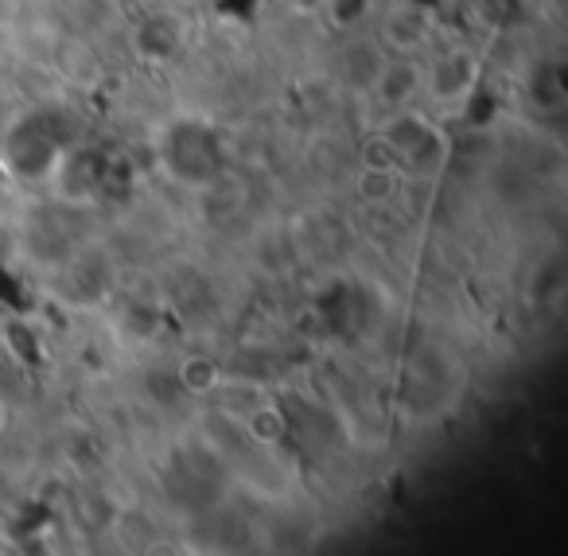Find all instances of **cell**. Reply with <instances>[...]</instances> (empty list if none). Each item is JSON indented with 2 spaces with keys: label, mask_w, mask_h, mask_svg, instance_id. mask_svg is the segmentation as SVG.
Wrapping results in <instances>:
<instances>
[{
  "label": "cell",
  "mask_w": 568,
  "mask_h": 556,
  "mask_svg": "<svg viewBox=\"0 0 568 556\" xmlns=\"http://www.w3.org/2000/svg\"><path fill=\"white\" fill-rule=\"evenodd\" d=\"M378 144L386 149L389 164L413 180H433L448 160V137L420 110L386 113L378 125Z\"/></svg>",
  "instance_id": "cell-2"
},
{
  "label": "cell",
  "mask_w": 568,
  "mask_h": 556,
  "mask_svg": "<svg viewBox=\"0 0 568 556\" xmlns=\"http://www.w3.org/2000/svg\"><path fill=\"white\" fill-rule=\"evenodd\" d=\"M242 432L250 436L253 447L276 452V447L288 439V416H284L281 405H273V401H261V405H253L250 413H242Z\"/></svg>",
  "instance_id": "cell-14"
},
{
  "label": "cell",
  "mask_w": 568,
  "mask_h": 556,
  "mask_svg": "<svg viewBox=\"0 0 568 556\" xmlns=\"http://www.w3.org/2000/svg\"><path fill=\"white\" fill-rule=\"evenodd\" d=\"M366 98L382 113L413 110L425 98V55H386Z\"/></svg>",
  "instance_id": "cell-8"
},
{
  "label": "cell",
  "mask_w": 568,
  "mask_h": 556,
  "mask_svg": "<svg viewBox=\"0 0 568 556\" xmlns=\"http://www.w3.org/2000/svg\"><path fill=\"white\" fill-rule=\"evenodd\" d=\"M397 188H402V172H397L394 164H382V160H366V164H358L355 172V191L363 203L378 206V203H389V199L397 195Z\"/></svg>",
  "instance_id": "cell-15"
},
{
  "label": "cell",
  "mask_w": 568,
  "mask_h": 556,
  "mask_svg": "<svg viewBox=\"0 0 568 556\" xmlns=\"http://www.w3.org/2000/svg\"><path fill=\"white\" fill-rule=\"evenodd\" d=\"M378 12H382V0H327L324 4V20L339 36L371 32Z\"/></svg>",
  "instance_id": "cell-16"
},
{
  "label": "cell",
  "mask_w": 568,
  "mask_h": 556,
  "mask_svg": "<svg viewBox=\"0 0 568 556\" xmlns=\"http://www.w3.org/2000/svg\"><path fill=\"white\" fill-rule=\"evenodd\" d=\"M51 281H55V292L67 307L90 312V307H102L105 300H113L118 281H121V265L110 245L102 242V234H98L94 242L74 250L71 257L51 273Z\"/></svg>",
  "instance_id": "cell-4"
},
{
  "label": "cell",
  "mask_w": 568,
  "mask_h": 556,
  "mask_svg": "<svg viewBox=\"0 0 568 556\" xmlns=\"http://www.w3.org/2000/svg\"><path fill=\"white\" fill-rule=\"evenodd\" d=\"M48 20L71 40H98L121 17V0H43Z\"/></svg>",
  "instance_id": "cell-9"
},
{
  "label": "cell",
  "mask_w": 568,
  "mask_h": 556,
  "mask_svg": "<svg viewBox=\"0 0 568 556\" xmlns=\"http://www.w3.org/2000/svg\"><path fill=\"white\" fill-rule=\"evenodd\" d=\"M175 385H180L187 397H214V393L226 390V370L219 366V358L211 354H187L175 366Z\"/></svg>",
  "instance_id": "cell-13"
},
{
  "label": "cell",
  "mask_w": 568,
  "mask_h": 556,
  "mask_svg": "<svg viewBox=\"0 0 568 556\" xmlns=\"http://www.w3.org/2000/svg\"><path fill=\"white\" fill-rule=\"evenodd\" d=\"M160 160H164L168 175L183 188H211L214 180L226 175V152L222 141L206 121L195 118H175L164 129V141H160Z\"/></svg>",
  "instance_id": "cell-3"
},
{
  "label": "cell",
  "mask_w": 568,
  "mask_h": 556,
  "mask_svg": "<svg viewBox=\"0 0 568 556\" xmlns=\"http://www.w3.org/2000/svg\"><path fill=\"white\" fill-rule=\"evenodd\" d=\"M67 137L55 133V118L48 110L43 113H24L12 121V129L4 133V160L9 168L28 183H40L51 175L59 152L67 149Z\"/></svg>",
  "instance_id": "cell-5"
},
{
  "label": "cell",
  "mask_w": 568,
  "mask_h": 556,
  "mask_svg": "<svg viewBox=\"0 0 568 556\" xmlns=\"http://www.w3.org/2000/svg\"><path fill=\"white\" fill-rule=\"evenodd\" d=\"M324 4L327 0H288V9H293L296 17H324Z\"/></svg>",
  "instance_id": "cell-17"
},
{
  "label": "cell",
  "mask_w": 568,
  "mask_h": 556,
  "mask_svg": "<svg viewBox=\"0 0 568 556\" xmlns=\"http://www.w3.org/2000/svg\"><path fill=\"white\" fill-rule=\"evenodd\" d=\"M382 59H386V51L378 48V40L371 32H355L347 36L343 51L335 55V74H339L343 87L366 98V90L374 87V74L382 71Z\"/></svg>",
  "instance_id": "cell-10"
},
{
  "label": "cell",
  "mask_w": 568,
  "mask_h": 556,
  "mask_svg": "<svg viewBox=\"0 0 568 556\" xmlns=\"http://www.w3.org/2000/svg\"><path fill=\"white\" fill-rule=\"evenodd\" d=\"M479 87V55L471 48H448L444 55L425 59V98L440 110H459L471 102Z\"/></svg>",
  "instance_id": "cell-7"
},
{
  "label": "cell",
  "mask_w": 568,
  "mask_h": 556,
  "mask_svg": "<svg viewBox=\"0 0 568 556\" xmlns=\"http://www.w3.org/2000/svg\"><path fill=\"white\" fill-rule=\"evenodd\" d=\"M98 237V222H94V203H71V199H43L32 203L28 214L20 219L17 242L20 253L32 261L43 273H55L74 250H82L87 242Z\"/></svg>",
  "instance_id": "cell-1"
},
{
  "label": "cell",
  "mask_w": 568,
  "mask_h": 556,
  "mask_svg": "<svg viewBox=\"0 0 568 556\" xmlns=\"http://www.w3.org/2000/svg\"><path fill=\"white\" fill-rule=\"evenodd\" d=\"M183 43L180 20L168 17V12H152L141 24L133 28V48L141 51L144 59H172Z\"/></svg>",
  "instance_id": "cell-11"
},
{
  "label": "cell",
  "mask_w": 568,
  "mask_h": 556,
  "mask_svg": "<svg viewBox=\"0 0 568 556\" xmlns=\"http://www.w3.org/2000/svg\"><path fill=\"white\" fill-rule=\"evenodd\" d=\"M433 28L436 20L425 4L397 0V4H382V12L371 24V36L386 55H425L428 43H433Z\"/></svg>",
  "instance_id": "cell-6"
},
{
  "label": "cell",
  "mask_w": 568,
  "mask_h": 556,
  "mask_svg": "<svg viewBox=\"0 0 568 556\" xmlns=\"http://www.w3.org/2000/svg\"><path fill=\"white\" fill-rule=\"evenodd\" d=\"M526 98L537 113H560L568 102L565 94V74H560L557 59H537L526 74Z\"/></svg>",
  "instance_id": "cell-12"
}]
</instances>
